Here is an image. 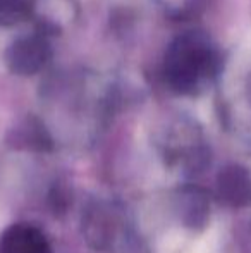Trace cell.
Instances as JSON below:
<instances>
[{
	"label": "cell",
	"mask_w": 251,
	"mask_h": 253,
	"mask_svg": "<svg viewBox=\"0 0 251 253\" xmlns=\"http://www.w3.org/2000/svg\"><path fill=\"white\" fill-rule=\"evenodd\" d=\"M218 71V55L207 35L188 31L171 43L164 62V78L171 90L182 95L200 88Z\"/></svg>",
	"instance_id": "6da1fadb"
},
{
	"label": "cell",
	"mask_w": 251,
	"mask_h": 253,
	"mask_svg": "<svg viewBox=\"0 0 251 253\" xmlns=\"http://www.w3.org/2000/svg\"><path fill=\"white\" fill-rule=\"evenodd\" d=\"M52 59L50 38L35 31L24 35L7 45L3 52V62L10 73L17 76H33L48 66Z\"/></svg>",
	"instance_id": "7a4b0ae2"
},
{
	"label": "cell",
	"mask_w": 251,
	"mask_h": 253,
	"mask_svg": "<svg viewBox=\"0 0 251 253\" xmlns=\"http://www.w3.org/2000/svg\"><path fill=\"white\" fill-rule=\"evenodd\" d=\"M124 220L107 203H95L86 210L83 217V233L86 241L100 252L115 250L122 240Z\"/></svg>",
	"instance_id": "3957f363"
},
{
	"label": "cell",
	"mask_w": 251,
	"mask_h": 253,
	"mask_svg": "<svg viewBox=\"0 0 251 253\" xmlns=\"http://www.w3.org/2000/svg\"><path fill=\"white\" fill-rule=\"evenodd\" d=\"M218 198L229 207L251 205V174L243 166H227L217 176Z\"/></svg>",
	"instance_id": "277c9868"
},
{
	"label": "cell",
	"mask_w": 251,
	"mask_h": 253,
	"mask_svg": "<svg viewBox=\"0 0 251 253\" xmlns=\"http://www.w3.org/2000/svg\"><path fill=\"white\" fill-rule=\"evenodd\" d=\"M0 253H52L45 236L30 224H14L0 236Z\"/></svg>",
	"instance_id": "5b68a950"
},
{
	"label": "cell",
	"mask_w": 251,
	"mask_h": 253,
	"mask_svg": "<svg viewBox=\"0 0 251 253\" xmlns=\"http://www.w3.org/2000/svg\"><path fill=\"white\" fill-rule=\"evenodd\" d=\"M179 215L186 227L194 231L205 229L210 219V198L201 188L186 186L178 198Z\"/></svg>",
	"instance_id": "8992f818"
},
{
	"label": "cell",
	"mask_w": 251,
	"mask_h": 253,
	"mask_svg": "<svg viewBox=\"0 0 251 253\" xmlns=\"http://www.w3.org/2000/svg\"><path fill=\"white\" fill-rule=\"evenodd\" d=\"M33 16L31 0H0V26L12 28Z\"/></svg>",
	"instance_id": "52a82bcc"
},
{
	"label": "cell",
	"mask_w": 251,
	"mask_h": 253,
	"mask_svg": "<svg viewBox=\"0 0 251 253\" xmlns=\"http://www.w3.org/2000/svg\"><path fill=\"white\" fill-rule=\"evenodd\" d=\"M21 138H23V141L28 147L35 148V150H50L52 147V140L47 131H45V126H41L35 119H30V123L24 126Z\"/></svg>",
	"instance_id": "ba28073f"
},
{
	"label": "cell",
	"mask_w": 251,
	"mask_h": 253,
	"mask_svg": "<svg viewBox=\"0 0 251 253\" xmlns=\"http://www.w3.org/2000/svg\"><path fill=\"white\" fill-rule=\"evenodd\" d=\"M50 202H52V209L55 212H64L69 205V191L62 186H55L54 191L50 193Z\"/></svg>",
	"instance_id": "9c48e42d"
}]
</instances>
